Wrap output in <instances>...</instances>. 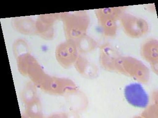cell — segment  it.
<instances>
[{"label": "cell", "mask_w": 158, "mask_h": 118, "mask_svg": "<svg viewBox=\"0 0 158 118\" xmlns=\"http://www.w3.org/2000/svg\"><path fill=\"white\" fill-rule=\"evenodd\" d=\"M125 95L126 100L134 106L144 108L148 105V95L139 84L132 83L127 85L125 88Z\"/></svg>", "instance_id": "6da1fadb"}]
</instances>
